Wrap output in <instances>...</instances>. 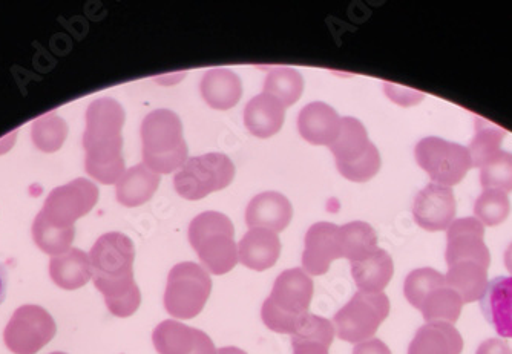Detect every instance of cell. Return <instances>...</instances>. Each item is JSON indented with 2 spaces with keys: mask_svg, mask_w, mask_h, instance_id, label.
Here are the masks:
<instances>
[{
  "mask_svg": "<svg viewBox=\"0 0 512 354\" xmlns=\"http://www.w3.org/2000/svg\"><path fill=\"white\" fill-rule=\"evenodd\" d=\"M353 354H391V350L381 339L371 338L356 345Z\"/></svg>",
  "mask_w": 512,
  "mask_h": 354,
  "instance_id": "40",
  "label": "cell"
},
{
  "mask_svg": "<svg viewBox=\"0 0 512 354\" xmlns=\"http://www.w3.org/2000/svg\"><path fill=\"white\" fill-rule=\"evenodd\" d=\"M66 135H68V126L56 112L37 118L31 129L34 146L46 154L59 151L65 143Z\"/></svg>",
  "mask_w": 512,
  "mask_h": 354,
  "instance_id": "34",
  "label": "cell"
},
{
  "mask_svg": "<svg viewBox=\"0 0 512 354\" xmlns=\"http://www.w3.org/2000/svg\"><path fill=\"white\" fill-rule=\"evenodd\" d=\"M125 109L114 99L94 100L86 109L83 148L88 175L102 184H117L125 174L122 129Z\"/></svg>",
  "mask_w": 512,
  "mask_h": 354,
  "instance_id": "2",
  "label": "cell"
},
{
  "mask_svg": "<svg viewBox=\"0 0 512 354\" xmlns=\"http://www.w3.org/2000/svg\"><path fill=\"white\" fill-rule=\"evenodd\" d=\"M281 241L275 232L250 229L238 244V261L247 269L264 272L278 263Z\"/></svg>",
  "mask_w": 512,
  "mask_h": 354,
  "instance_id": "19",
  "label": "cell"
},
{
  "mask_svg": "<svg viewBox=\"0 0 512 354\" xmlns=\"http://www.w3.org/2000/svg\"><path fill=\"white\" fill-rule=\"evenodd\" d=\"M50 276L60 289H82L92 278L89 255L80 249H69L62 255L53 256L50 261Z\"/></svg>",
  "mask_w": 512,
  "mask_h": 354,
  "instance_id": "27",
  "label": "cell"
},
{
  "mask_svg": "<svg viewBox=\"0 0 512 354\" xmlns=\"http://www.w3.org/2000/svg\"><path fill=\"white\" fill-rule=\"evenodd\" d=\"M385 94L401 106H414L424 100V92L416 89L404 88V86L394 85V83H384Z\"/></svg>",
  "mask_w": 512,
  "mask_h": 354,
  "instance_id": "38",
  "label": "cell"
},
{
  "mask_svg": "<svg viewBox=\"0 0 512 354\" xmlns=\"http://www.w3.org/2000/svg\"><path fill=\"white\" fill-rule=\"evenodd\" d=\"M134 259V243L120 232L100 236L89 252L94 286L117 318H129L142 304V293L134 279Z\"/></svg>",
  "mask_w": 512,
  "mask_h": 354,
  "instance_id": "1",
  "label": "cell"
},
{
  "mask_svg": "<svg viewBox=\"0 0 512 354\" xmlns=\"http://www.w3.org/2000/svg\"><path fill=\"white\" fill-rule=\"evenodd\" d=\"M511 212L508 194L499 189H483L474 204V215L483 226L494 227L502 224Z\"/></svg>",
  "mask_w": 512,
  "mask_h": 354,
  "instance_id": "36",
  "label": "cell"
},
{
  "mask_svg": "<svg viewBox=\"0 0 512 354\" xmlns=\"http://www.w3.org/2000/svg\"><path fill=\"white\" fill-rule=\"evenodd\" d=\"M99 201V187L86 178H77L50 192L40 214L62 227H74L79 218L85 217Z\"/></svg>",
  "mask_w": 512,
  "mask_h": 354,
  "instance_id": "12",
  "label": "cell"
},
{
  "mask_svg": "<svg viewBox=\"0 0 512 354\" xmlns=\"http://www.w3.org/2000/svg\"><path fill=\"white\" fill-rule=\"evenodd\" d=\"M342 258L339 227L332 223H316L307 230L302 253V269L310 276L329 272L333 261Z\"/></svg>",
  "mask_w": 512,
  "mask_h": 354,
  "instance_id": "15",
  "label": "cell"
},
{
  "mask_svg": "<svg viewBox=\"0 0 512 354\" xmlns=\"http://www.w3.org/2000/svg\"><path fill=\"white\" fill-rule=\"evenodd\" d=\"M160 181V174L151 171L146 164H137L117 181V200L126 207L142 206L154 197Z\"/></svg>",
  "mask_w": 512,
  "mask_h": 354,
  "instance_id": "26",
  "label": "cell"
},
{
  "mask_svg": "<svg viewBox=\"0 0 512 354\" xmlns=\"http://www.w3.org/2000/svg\"><path fill=\"white\" fill-rule=\"evenodd\" d=\"M51 354H66V353H62V351H56V353H51Z\"/></svg>",
  "mask_w": 512,
  "mask_h": 354,
  "instance_id": "44",
  "label": "cell"
},
{
  "mask_svg": "<svg viewBox=\"0 0 512 354\" xmlns=\"http://www.w3.org/2000/svg\"><path fill=\"white\" fill-rule=\"evenodd\" d=\"M413 217L428 232L448 230L456 217V197L451 187L431 183L414 200Z\"/></svg>",
  "mask_w": 512,
  "mask_h": 354,
  "instance_id": "14",
  "label": "cell"
},
{
  "mask_svg": "<svg viewBox=\"0 0 512 354\" xmlns=\"http://www.w3.org/2000/svg\"><path fill=\"white\" fill-rule=\"evenodd\" d=\"M505 266L508 269V272L511 273L512 276V244H509L508 249L505 252Z\"/></svg>",
  "mask_w": 512,
  "mask_h": 354,
  "instance_id": "43",
  "label": "cell"
},
{
  "mask_svg": "<svg viewBox=\"0 0 512 354\" xmlns=\"http://www.w3.org/2000/svg\"><path fill=\"white\" fill-rule=\"evenodd\" d=\"M152 342L158 354H217L209 335L171 319L155 327Z\"/></svg>",
  "mask_w": 512,
  "mask_h": 354,
  "instance_id": "16",
  "label": "cell"
},
{
  "mask_svg": "<svg viewBox=\"0 0 512 354\" xmlns=\"http://www.w3.org/2000/svg\"><path fill=\"white\" fill-rule=\"evenodd\" d=\"M414 157L433 183L445 187L459 184L473 168L468 148L439 137L422 138L414 149Z\"/></svg>",
  "mask_w": 512,
  "mask_h": 354,
  "instance_id": "10",
  "label": "cell"
},
{
  "mask_svg": "<svg viewBox=\"0 0 512 354\" xmlns=\"http://www.w3.org/2000/svg\"><path fill=\"white\" fill-rule=\"evenodd\" d=\"M463 338L453 324L427 322L417 330L408 354H462Z\"/></svg>",
  "mask_w": 512,
  "mask_h": 354,
  "instance_id": "21",
  "label": "cell"
},
{
  "mask_svg": "<svg viewBox=\"0 0 512 354\" xmlns=\"http://www.w3.org/2000/svg\"><path fill=\"white\" fill-rule=\"evenodd\" d=\"M235 177V164L220 152L188 158L174 178V186L181 197L189 201L201 200L212 192L223 191Z\"/></svg>",
  "mask_w": 512,
  "mask_h": 354,
  "instance_id": "8",
  "label": "cell"
},
{
  "mask_svg": "<svg viewBox=\"0 0 512 354\" xmlns=\"http://www.w3.org/2000/svg\"><path fill=\"white\" fill-rule=\"evenodd\" d=\"M480 183L483 189H499L509 194L512 192V154L500 151L493 160L480 169Z\"/></svg>",
  "mask_w": 512,
  "mask_h": 354,
  "instance_id": "37",
  "label": "cell"
},
{
  "mask_svg": "<svg viewBox=\"0 0 512 354\" xmlns=\"http://www.w3.org/2000/svg\"><path fill=\"white\" fill-rule=\"evenodd\" d=\"M505 135L506 131L499 126L486 122L483 118H477L476 134L468 148L473 168L482 169L488 161L493 160L499 154Z\"/></svg>",
  "mask_w": 512,
  "mask_h": 354,
  "instance_id": "32",
  "label": "cell"
},
{
  "mask_svg": "<svg viewBox=\"0 0 512 354\" xmlns=\"http://www.w3.org/2000/svg\"><path fill=\"white\" fill-rule=\"evenodd\" d=\"M335 335L333 322L309 313L292 335L293 354H330Z\"/></svg>",
  "mask_w": 512,
  "mask_h": 354,
  "instance_id": "25",
  "label": "cell"
},
{
  "mask_svg": "<svg viewBox=\"0 0 512 354\" xmlns=\"http://www.w3.org/2000/svg\"><path fill=\"white\" fill-rule=\"evenodd\" d=\"M445 259L448 266L473 261L490 269L491 253L485 244V226L476 217L459 218L448 227Z\"/></svg>",
  "mask_w": 512,
  "mask_h": 354,
  "instance_id": "13",
  "label": "cell"
},
{
  "mask_svg": "<svg viewBox=\"0 0 512 354\" xmlns=\"http://www.w3.org/2000/svg\"><path fill=\"white\" fill-rule=\"evenodd\" d=\"M476 354H512V347L506 339L493 338L482 342Z\"/></svg>",
  "mask_w": 512,
  "mask_h": 354,
  "instance_id": "39",
  "label": "cell"
},
{
  "mask_svg": "<svg viewBox=\"0 0 512 354\" xmlns=\"http://www.w3.org/2000/svg\"><path fill=\"white\" fill-rule=\"evenodd\" d=\"M235 229L229 217L220 212H203L189 226V241L201 264L212 275H226L238 264Z\"/></svg>",
  "mask_w": 512,
  "mask_h": 354,
  "instance_id": "5",
  "label": "cell"
},
{
  "mask_svg": "<svg viewBox=\"0 0 512 354\" xmlns=\"http://www.w3.org/2000/svg\"><path fill=\"white\" fill-rule=\"evenodd\" d=\"M330 151L342 177L355 183L371 180L381 169L378 148L368 140L367 129L358 118H341V129Z\"/></svg>",
  "mask_w": 512,
  "mask_h": 354,
  "instance_id": "6",
  "label": "cell"
},
{
  "mask_svg": "<svg viewBox=\"0 0 512 354\" xmlns=\"http://www.w3.org/2000/svg\"><path fill=\"white\" fill-rule=\"evenodd\" d=\"M480 301L483 313L497 335L502 339H512V276L491 281Z\"/></svg>",
  "mask_w": 512,
  "mask_h": 354,
  "instance_id": "20",
  "label": "cell"
},
{
  "mask_svg": "<svg viewBox=\"0 0 512 354\" xmlns=\"http://www.w3.org/2000/svg\"><path fill=\"white\" fill-rule=\"evenodd\" d=\"M292 217V204L279 192H263L256 195L246 209V224L249 229L283 232L289 226Z\"/></svg>",
  "mask_w": 512,
  "mask_h": 354,
  "instance_id": "17",
  "label": "cell"
},
{
  "mask_svg": "<svg viewBox=\"0 0 512 354\" xmlns=\"http://www.w3.org/2000/svg\"><path fill=\"white\" fill-rule=\"evenodd\" d=\"M447 286L445 275L437 270L424 267V269L413 270L405 279L404 293L407 301L414 309L421 310L425 299L434 292Z\"/></svg>",
  "mask_w": 512,
  "mask_h": 354,
  "instance_id": "35",
  "label": "cell"
},
{
  "mask_svg": "<svg viewBox=\"0 0 512 354\" xmlns=\"http://www.w3.org/2000/svg\"><path fill=\"white\" fill-rule=\"evenodd\" d=\"M143 164L157 174H171L188 161L180 117L169 109L149 112L142 123Z\"/></svg>",
  "mask_w": 512,
  "mask_h": 354,
  "instance_id": "4",
  "label": "cell"
},
{
  "mask_svg": "<svg viewBox=\"0 0 512 354\" xmlns=\"http://www.w3.org/2000/svg\"><path fill=\"white\" fill-rule=\"evenodd\" d=\"M8 287V275L5 270L4 264L0 263V304L4 302L5 296H7Z\"/></svg>",
  "mask_w": 512,
  "mask_h": 354,
  "instance_id": "41",
  "label": "cell"
},
{
  "mask_svg": "<svg viewBox=\"0 0 512 354\" xmlns=\"http://www.w3.org/2000/svg\"><path fill=\"white\" fill-rule=\"evenodd\" d=\"M217 354H247L246 351L237 347H223L217 350Z\"/></svg>",
  "mask_w": 512,
  "mask_h": 354,
  "instance_id": "42",
  "label": "cell"
},
{
  "mask_svg": "<svg viewBox=\"0 0 512 354\" xmlns=\"http://www.w3.org/2000/svg\"><path fill=\"white\" fill-rule=\"evenodd\" d=\"M53 316L40 305H22L5 327L4 341L14 354H37L56 336Z\"/></svg>",
  "mask_w": 512,
  "mask_h": 354,
  "instance_id": "11",
  "label": "cell"
},
{
  "mask_svg": "<svg viewBox=\"0 0 512 354\" xmlns=\"http://www.w3.org/2000/svg\"><path fill=\"white\" fill-rule=\"evenodd\" d=\"M302 91H304V79L296 69L287 68V66L270 69L264 82V92L275 97L284 108L295 105Z\"/></svg>",
  "mask_w": 512,
  "mask_h": 354,
  "instance_id": "30",
  "label": "cell"
},
{
  "mask_svg": "<svg viewBox=\"0 0 512 354\" xmlns=\"http://www.w3.org/2000/svg\"><path fill=\"white\" fill-rule=\"evenodd\" d=\"M212 279L204 267L180 263L172 267L165 292V309L177 319H192L203 312L211 296Z\"/></svg>",
  "mask_w": 512,
  "mask_h": 354,
  "instance_id": "7",
  "label": "cell"
},
{
  "mask_svg": "<svg viewBox=\"0 0 512 354\" xmlns=\"http://www.w3.org/2000/svg\"><path fill=\"white\" fill-rule=\"evenodd\" d=\"M463 301L450 287L434 290L424 304L421 312L427 322H447L456 324L462 313Z\"/></svg>",
  "mask_w": 512,
  "mask_h": 354,
  "instance_id": "33",
  "label": "cell"
},
{
  "mask_svg": "<svg viewBox=\"0 0 512 354\" xmlns=\"http://www.w3.org/2000/svg\"><path fill=\"white\" fill-rule=\"evenodd\" d=\"M298 129L301 137L312 145L330 148L341 129V117L327 103L313 102L299 112Z\"/></svg>",
  "mask_w": 512,
  "mask_h": 354,
  "instance_id": "18",
  "label": "cell"
},
{
  "mask_svg": "<svg viewBox=\"0 0 512 354\" xmlns=\"http://www.w3.org/2000/svg\"><path fill=\"white\" fill-rule=\"evenodd\" d=\"M447 287L462 298L463 304L480 301L488 289V269L473 261L451 264L445 275Z\"/></svg>",
  "mask_w": 512,
  "mask_h": 354,
  "instance_id": "28",
  "label": "cell"
},
{
  "mask_svg": "<svg viewBox=\"0 0 512 354\" xmlns=\"http://www.w3.org/2000/svg\"><path fill=\"white\" fill-rule=\"evenodd\" d=\"M200 89L204 102L220 111L234 108L243 96V83L240 77L226 68L207 71L201 79Z\"/></svg>",
  "mask_w": 512,
  "mask_h": 354,
  "instance_id": "23",
  "label": "cell"
},
{
  "mask_svg": "<svg viewBox=\"0 0 512 354\" xmlns=\"http://www.w3.org/2000/svg\"><path fill=\"white\" fill-rule=\"evenodd\" d=\"M388 315L390 301L384 292H358L336 313L333 325L341 341L361 344L376 335Z\"/></svg>",
  "mask_w": 512,
  "mask_h": 354,
  "instance_id": "9",
  "label": "cell"
},
{
  "mask_svg": "<svg viewBox=\"0 0 512 354\" xmlns=\"http://www.w3.org/2000/svg\"><path fill=\"white\" fill-rule=\"evenodd\" d=\"M341 236L342 258L350 263L365 258L368 253L378 249V235L370 224L364 221H353L339 227Z\"/></svg>",
  "mask_w": 512,
  "mask_h": 354,
  "instance_id": "29",
  "label": "cell"
},
{
  "mask_svg": "<svg viewBox=\"0 0 512 354\" xmlns=\"http://www.w3.org/2000/svg\"><path fill=\"white\" fill-rule=\"evenodd\" d=\"M286 120V108L266 92L253 97L244 109V125L250 134L269 138L278 134Z\"/></svg>",
  "mask_w": 512,
  "mask_h": 354,
  "instance_id": "22",
  "label": "cell"
},
{
  "mask_svg": "<svg viewBox=\"0 0 512 354\" xmlns=\"http://www.w3.org/2000/svg\"><path fill=\"white\" fill-rule=\"evenodd\" d=\"M76 229L62 227L46 220L42 214L37 215L33 223V240L43 253L51 256L62 255L73 246Z\"/></svg>",
  "mask_w": 512,
  "mask_h": 354,
  "instance_id": "31",
  "label": "cell"
},
{
  "mask_svg": "<svg viewBox=\"0 0 512 354\" xmlns=\"http://www.w3.org/2000/svg\"><path fill=\"white\" fill-rule=\"evenodd\" d=\"M352 276L359 292L381 293L393 278L394 264L390 253L376 249L365 258L353 261Z\"/></svg>",
  "mask_w": 512,
  "mask_h": 354,
  "instance_id": "24",
  "label": "cell"
},
{
  "mask_svg": "<svg viewBox=\"0 0 512 354\" xmlns=\"http://www.w3.org/2000/svg\"><path fill=\"white\" fill-rule=\"evenodd\" d=\"M312 298V276L299 267L284 270L261 309L264 325L272 332L293 335L302 319L309 315Z\"/></svg>",
  "mask_w": 512,
  "mask_h": 354,
  "instance_id": "3",
  "label": "cell"
}]
</instances>
